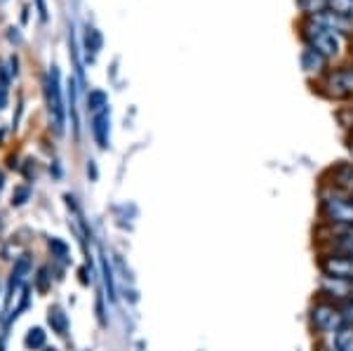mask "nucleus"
I'll return each instance as SVG.
<instances>
[{
	"mask_svg": "<svg viewBox=\"0 0 353 351\" xmlns=\"http://www.w3.org/2000/svg\"><path fill=\"white\" fill-rule=\"evenodd\" d=\"M38 14H41V21H48V8H45V0H36Z\"/></svg>",
	"mask_w": 353,
	"mask_h": 351,
	"instance_id": "25",
	"label": "nucleus"
},
{
	"mask_svg": "<svg viewBox=\"0 0 353 351\" xmlns=\"http://www.w3.org/2000/svg\"><path fill=\"white\" fill-rule=\"evenodd\" d=\"M139 351H141V344H139Z\"/></svg>",
	"mask_w": 353,
	"mask_h": 351,
	"instance_id": "28",
	"label": "nucleus"
},
{
	"mask_svg": "<svg viewBox=\"0 0 353 351\" xmlns=\"http://www.w3.org/2000/svg\"><path fill=\"white\" fill-rule=\"evenodd\" d=\"M92 132H94V139H97V144H99V149H106V146H109V109H101L94 113Z\"/></svg>",
	"mask_w": 353,
	"mask_h": 351,
	"instance_id": "9",
	"label": "nucleus"
},
{
	"mask_svg": "<svg viewBox=\"0 0 353 351\" xmlns=\"http://www.w3.org/2000/svg\"><path fill=\"white\" fill-rule=\"evenodd\" d=\"M85 48L92 50V52H97V50L101 48V36H99V31H94V28H88V36H85Z\"/></svg>",
	"mask_w": 353,
	"mask_h": 351,
	"instance_id": "20",
	"label": "nucleus"
},
{
	"mask_svg": "<svg viewBox=\"0 0 353 351\" xmlns=\"http://www.w3.org/2000/svg\"><path fill=\"white\" fill-rule=\"evenodd\" d=\"M304 31H306L309 48H313L316 52H321L325 59H330V57H337L341 50H344V36H341V31H337V28L321 24V21L313 19Z\"/></svg>",
	"mask_w": 353,
	"mask_h": 351,
	"instance_id": "1",
	"label": "nucleus"
},
{
	"mask_svg": "<svg viewBox=\"0 0 353 351\" xmlns=\"http://www.w3.org/2000/svg\"><path fill=\"white\" fill-rule=\"evenodd\" d=\"M299 5L306 10V12H311L313 17L321 14L323 10H327V0H299Z\"/></svg>",
	"mask_w": 353,
	"mask_h": 351,
	"instance_id": "19",
	"label": "nucleus"
},
{
	"mask_svg": "<svg viewBox=\"0 0 353 351\" xmlns=\"http://www.w3.org/2000/svg\"><path fill=\"white\" fill-rule=\"evenodd\" d=\"M325 57L321 52H316L313 48H306L304 52H301V66H304L306 73H313V71H321L323 66H325Z\"/></svg>",
	"mask_w": 353,
	"mask_h": 351,
	"instance_id": "12",
	"label": "nucleus"
},
{
	"mask_svg": "<svg viewBox=\"0 0 353 351\" xmlns=\"http://www.w3.org/2000/svg\"><path fill=\"white\" fill-rule=\"evenodd\" d=\"M106 101H109L106 92H101V90H92V92L88 94V109L97 113V111L106 109Z\"/></svg>",
	"mask_w": 353,
	"mask_h": 351,
	"instance_id": "18",
	"label": "nucleus"
},
{
	"mask_svg": "<svg viewBox=\"0 0 353 351\" xmlns=\"http://www.w3.org/2000/svg\"><path fill=\"white\" fill-rule=\"evenodd\" d=\"M50 250H52V252H54V254H57V257H59V259H64L66 254H68V245H66L64 241H59V239H52V241H50Z\"/></svg>",
	"mask_w": 353,
	"mask_h": 351,
	"instance_id": "21",
	"label": "nucleus"
},
{
	"mask_svg": "<svg viewBox=\"0 0 353 351\" xmlns=\"http://www.w3.org/2000/svg\"><path fill=\"white\" fill-rule=\"evenodd\" d=\"M26 271H28V259L24 257V259H19V262H17V267H14V271H12V276H10V288H8V295H5V302H10V297L14 295V290L21 285V281H24V274H26Z\"/></svg>",
	"mask_w": 353,
	"mask_h": 351,
	"instance_id": "13",
	"label": "nucleus"
},
{
	"mask_svg": "<svg viewBox=\"0 0 353 351\" xmlns=\"http://www.w3.org/2000/svg\"><path fill=\"white\" fill-rule=\"evenodd\" d=\"M5 81H0V109H3L5 104H8V88H5Z\"/></svg>",
	"mask_w": 353,
	"mask_h": 351,
	"instance_id": "24",
	"label": "nucleus"
},
{
	"mask_svg": "<svg viewBox=\"0 0 353 351\" xmlns=\"http://www.w3.org/2000/svg\"><path fill=\"white\" fill-rule=\"evenodd\" d=\"M24 344L28 349H43L45 347V330L43 328H31L26 339H24Z\"/></svg>",
	"mask_w": 353,
	"mask_h": 351,
	"instance_id": "17",
	"label": "nucleus"
},
{
	"mask_svg": "<svg viewBox=\"0 0 353 351\" xmlns=\"http://www.w3.org/2000/svg\"><path fill=\"white\" fill-rule=\"evenodd\" d=\"M28 194H31V191H28L26 186H24V189H17V194L12 196V203H14V205H21V203H26Z\"/></svg>",
	"mask_w": 353,
	"mask_h": 351,
	"instance_id": "23",
	"label": "nucleus"
},
{
	"mask_svg": "<svg viewBox=\"0 0 353 351\" xmlns=\"http://www.w3.org/2000/svg\"><path fill=\"white\" fill-rule=\"evenodd\" d=\"M323 295L332 297V299H353V281H341V279H330V276H323L321 283Z\"/></svg>",
	"mask_w": 353,
	"mask_h": 351,
	"instance_id": "8",
	"label": "nucleus"
},
{
	"mask_svg": "<svg viewBox=\"0 0 353 351\" xmlns=\"http://www.w3.org/2000/svg\"><path fill=\"white\" fill-rule=\"evenodd\" d=\"M311 325L316 328L318 332H337L339 328L346 325V319L341 314L339 304H330V302H321L313 304L311 309Z\"/></svg>",
	"mask_w": 353,
	"mask_h": 351,
	"instance_id": "4",
	"label": "nucleus"
},
{
	"mask_svg": "<svg viewBox=\"0 0 353 351\" xmlns=\"http://www.w3.org/2000/svg\"><path fill=\"white\" fill-rule=\"evenodd\" d=\"M45 104H48L50 128L54 130V134H61L66 126V109H64V99H61L59 69L57 66H52L48 78H45Z\"/></svg>",
	"mask_w": 353,
	"mask_h": 351,
	"instance_id": "2",
	"label": "nucleus"
},
{
	"mask_svg": "<svg viewBox=\"0 0 353 351\" xmlns=\"http://www.w3.org/2000/svg\"><path fill=\"white\" fill-rule=\"evenodd\" d=\"M321 210L330 224L353 226V198L344 196L337 189L325 191L321 196Z\"/></svg>",
	"mask_w": 353,
	"mask_h": 351,
	"instance_id": "3",
	"label": "nucleus"
},
{
	"mask_svg": "<svg viewBox=\"0 0 353 351\" xmlns=\"http://www.w3.org/2000/svg\"><path fill=\"white\" fill-rule=\"evenodd\" d=\"M327 10L346 21H353V0H327Z\"/></svg>",
	"mask_w": 353,
	"mask_h": 351,
	"instance_id": "14",
	"label": "nucleus"
},
{
	"mask_svg": "<svg viewBox=\"0 0 353 351\" xmlns=\"http://www.w3.org/2000/svg\"><path fill=\"white\" fill-rule=\"evenodd\" d=\"M321 271L323 276H330V279L353 281V257L327 252L321 257Z\"/></svg>",
	"mask_w": 353,
	"mask_h": 351,
	"instance_id": "5",
	"label": "nucleus"
},
{
	"mask_svg": "<svg viewBox=\"0 0 353 351\" xmlns=\"http://www.w3.org/2000/svg\"><path fill=\"white\" fill-rule=\"evenodd\" d=\"M332 177H334V189L344 191V194H353V163L334 168Z\"/></svg>",
	"mask_w": 353,
	"mask_h": 351,
	"instance_id": "10",
	"label": "nucleus"
},
{
	"mask_svg": "<svg viewBox=\"0 0 353 351\" xmlns=\"http://www.w3.org/2000/svg\"><path fill=\"white\" fill-rule=\"evenodd\" d=\"M325 245H327V250L334 254L353 257V226L332 224V231H330V236L325 239Z\"/></svg>",
	"mask_w": 353,
	"mask_h": 351,
	"instance_id": "6",
	"label": "nucleus"
},
{
	"mask_svg": "<svg viewBox=\"0 0 353 351\" xmlns=\"http://www.w3.org/2000/svg\"><path fill=\"white\" fill-rule=\"evenodd\" d=\"M332 351H353V325H344L334 332Z\"/></svg>",
	"mask_w": 353,
	"mask_h": 351,
	"instance_id": "11",
	"label": "nucleus"
},
{
	"mask_svg": "<svg viewBox=\"0 0 353 351\" xmlns=\"http://www.w3.org/2000/svg\"><path fill=\"white\" fill-rule=\"evenodd\" d=\"M341 307V314H344L346 319V325H353V299H346L344 304H339Z\"/></svg>",
	"mask_w": 353,
	"mask_h": 351,
	"instance_id": "22",
	"label": "nucleus"
},
{
	"mask_svg": "<svg viewBox=\"0 0 353 351\" xmlns=\"http://www.w3.org/2000/svg\"><path fill=\"white\" fill-rule=\"evenodd\" d=\"M45 276H48V269H41V279H38V290H45Z\"/></svg>",
	"mask_w": 353,
	"mask_h": 351,
	"instance_id": "26",
	"label": "nucleus"
},
{
	"mask_svg": "<svg viewBox=\"0 0 353 351\" xmlns=\"http://www.w3.org/2000/svg\"><path fill=\"white\" fill-rule=\"evenodd\" d=\"M52 351H54V349H52Z\"/></svg>",
	"mask_w": 353,
	"mask_h": 351,
	"instance_id": "29",
	"label": "nucleus"
},
{
	"mask_svg": "<svg viewBox=\"0 0 353 351\" xmlns=\"http://www.w3.org/2000/svg\"><path fill=\"white\" fill-rule=\"evenodd\" d=\"M3 184H5V177H3V172H0V191H3Z\"/></svg>",
	"mask_w": 353,
	"mask_h": 351,
	"instance_id": "27",
	"label": "nucleus"
},
{
	"mask_svg": "<svg viewBox=\"0 0 353 351\" xmlns=\"http://www.w3.org/2000/svg\"><path fill=\"white\" fill-rule=\"evenodd\" d=\"M99 262H101V274H104V288H106V292H109L106 297H109L111 302H116V283H113V271L109 267V259H106L104 252H101Z\"/></svg>",
	"mask_w": 353,
	"mask_h": 351,
	"instance_id": "15",
	"label": "nucleus"
},
{
	"mask_svg": "<svg viewBox=\"0 0 353 351\" xmlns=\"http://www.w3.org/2000/svg\"><path fill=\"white\" fill-rule=\"evenodd\" d=\"M327 90L334 97H349V94H353V66L334 71L327 78Z\"/></svg>",
	"mask_w": 353,
	"mask_h": 351,
	"instance_id": "7",
	"label": "nucleus"
},
{
	"mask_svg": "<svg viewBox=\"0 0 353 351\" xmlns=\"http://www.w3.org/2000/svg\"><path fill=\"white\" fill-rule=\"evenodd\" d=\"M48 321H50V325H52V330H54V332H59V335H66V330H68V319H66V314H64V311H61L59 307L50 309Z\"/></svg>",
	"mask_w": 353,
	"mask_h": 351,
	"instance_id": "16",
	"label": "nucleus"
}]
</instances>
